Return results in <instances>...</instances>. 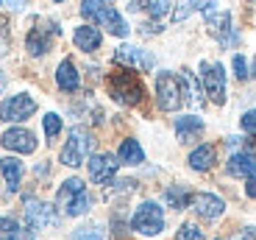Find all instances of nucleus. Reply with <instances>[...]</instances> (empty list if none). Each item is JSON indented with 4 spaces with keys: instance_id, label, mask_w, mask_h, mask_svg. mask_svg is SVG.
I'll use <instances>...</instances> for the list:
<instances>
[{
    "instance_id": "22",
    "label": "nucleus",
    "mask_w": 256,
    "mask_h": 240,
    "mask_svg": "<svg viewBox=\"0 0 256 240\" xmlns=\"http://www.w3.org/2000/svg\"><path fill=\"white\" fill-rule=\"evenodd\" d=\"M117 159H120L122 165H142L145 162V151H142V145L136 143V140H122L120 143V154H117Z\"/></svg>"
},
{
    "instance_id": "8",
    "label": "nucleus",
    "mask_w": 256,
    "mask_h": 240,
    "mask_svg": "<svg viewBox=\"0 0 256 240\" xmlns=\"http://www.w3.org/2000/svg\"><path fill=\"white\" fill-rule=\"evenodd\" d=\"M36 112V101L26 92H20V95H12L6 98L3 104H0V120H8V123H17V120H26Z\"/></svg>"
},
{
    "instance_id": "23",
    "label": "nucleus",
    "mask_w": 256,
    "mask_h": 240,
    "mask_svg": "<svg viewBox=\"0 0 256 240\" xmlns=\"http://www.w3.org/2000/svg\"><path fill=\"white\" fill-rule=\"evenodd\" d=\"M145 12L148 17L162 20L167 12H170V0H131V12Z\"/></svg>"
},
{
    "instance_id": "2",
    "label": "nucleus",
    "mask_w": 256,
    "mask_h": 240,
    "mask_svg": "<svg viewBox=\"0 0 256 240\" xmlns=\"http://www.w3.org/2000/svg\"><path fill=\"white\" fill-rule=\"evenodd\" d=\"M109 92L117 104L122 106H136L145 101V87L131 70H114L109 76Z\"/></svg>"
},
{
    "instance_id": "34",
    "label": "nucleus",
    "mask_w": 256,
    "mask_h": 240,
    "mask_svg": "<svg viewBox=\"0 0 256 240\" xmlns=\"http://www.w3.org/2000/svg\"><path fill=\"white\" fill-rule=\"evenodd\" d=\"M245 193L250 195V198H256V173L248 176V184H245Z\"/></svg>"
},
{
    "instance_id": "26",
    "label": "nucleus",
    "mask_w": 256,
    "mask_h": 240,
    "mask_svg": "<svg viewBox=\"0 0 256 240\" xmlns=\"http://www.w3.org/2000/svg\"><path fill=\"white\" fill-rule=\"evenodd\" d=\"M70 240H106V237H103V232L98 226H81L70 234Z\"/></svg>"
},
{
    "instance_id": "24",
    "label": "nucleus",
    "mask_w": 256,
    "mask_h": 240,
    "mask_svg": "<svg viewBox=\"0 0 256 240\" xmlns=\"http://www.w3.org/2000/svg\"><path fill=\"white\" fill-rule=\"evenodd\" d=\"M190 198H192V195L186 193V187H181V184L167 187V193H164V201L170 204V207H176V209H184L186 204H190Z\"/></svg>"
},
{
    "instance_id": "5",
    "label": "nucleus",
    "mask_w": 256,
    "mask_h": 240,
    "mask_svg": "<svg viewBox=\"0 0 256 240\" xmlns=\"http://www.w3.org/2000/svg\"><path fill=\"white\" fill-rule=\"evenodd\" d=\"M92 145H95L92 131L84 129V126H76V129L67 134V143H64V148H62V162L67 165V168H78V165H84L86 162V156L92 154Z\"/></svg>"
},
{
    "instance_id": "36",
    "label": "nucleus",
    "mask_w": 256,
    "mask_h": 240,
    "mask_svg": "<svg viewBox=\"0 0 256 240\" xmlns=\"http://www.w3.org/2000/svg\"><path fill=\"white\" fill-rule=\"evenodd\" d=\"M6 3H8L12 9H22V6H26V0H6Z\"/></svg>"
},
{
    "instance_id": "12",
    "label": "nucleus",
    "mask_w": 256,
    "mask_h": 240,
    "mask_svg": "<svg viewBox=\"0 0 256 240\" xmlns=\"http://www.w3.org/2000/svg\"><path fill=\"white\" fill-rule=\"evenodd\" d=\"M117 165H120V159H117L114 154H95L90 156V179L98 184H106L114 179L117 173Z\"/></svg>"
},
{
    "instance_id": "15",
    "label": "nucleus",
    "mask_w": 256,
    "mask_h": 240,
    "mask_svg": "<svg viewBox=\"0 0 256 240\" xmlns=\"http://www.w3.org/2000/svg\"><path fill=\"white\" fill-rule=\"evenodd\" d=\"M228 173L231 176H240V179H248V176L256 173V151L250 148H240L231 154L228 159Z\"/></svg>"
},
{
    "instance_id": "11",
    "label": "nucleus",
    "mask_w": 256,
    "mask_h": 240,
    "mask_svg": "<svg viewBox=\"0 0 256 240\" xmlns=\"http://www.w3.org/2000/svg\"><path fill=\"white\" fill-rule=\"evenodd\" d=\"M114 62L117 65H126V67H134V70H154V56L142 48H134V45H122L114 51Z\"/></svg>"
},
{
    "instance_id": "10",
    "label": "nucleus",
    "mask_w": 256,
    "mask_h": 240,
    "mask_svg": "<svg viewBox=\"0 0 256 240\" xmlns=\"http://www.w3.org/2000/svg\"><path fill=\"white\" fill-rule=\"evenodd\" d=\"M26 221L31 229H48V226H56V212H53L50 204L45 201H36V198H28L26 201Z\"/></svg>"
},
{
    "instance_id": "3",
    "label": "nucleus",
    "mask_w": 256,
    "mask_h": 240,
    "mask_svg": "<svg viewBox=\"0 0 256 240\" xmlns=\"http://www.w3.org/2000/svg\"><path fill=\"white\" fill-rule=\"evenodd\" d=\"M56 204L64 215H72V218H76V215H84L90 209L92 198H90V193H86V184L72 176V179L62 182V187H58V193H56Z\"/></svg>"
},
{
    "instance_id": "27",
    "label": "nucleus",
    "mask_w": 256,
    "mask_h": 240,
    "mask_svg": "<svg viewBox=\"0 0 256 240\" xmlns=\"http://www.w3.org/2000/svg\"><path fill=\"white\" fill-rule=\"evenodd\" d=\"M184 84H186V90H190V101L192 104H204V98H200V90H198V81H195V76H192L190 70H184Z\"/></svg>"
},
{
    "instance_id": "13",
    "label": "nucleus",
    "mask_w": 256,
    "mask_h": 240,
    "mask_svg": "<svg viewBox=\"0 0 256 240\" xmlns=\"http://www.w3.org/2000/svg\"><path fill=\"white\" fill-rule=\"evenodd\" d=\"M0 143H3V148L17 151V154H34V151H36V137H34L28 129H8V131H3Z\"/></svg>"
},
{
    "instance_id": "37",
    "label": "nucleus",
    "mask_w": 256,
    "mask_h": 240,
    "mask_svg": "<svg viewBox=\"0 0 256 240\" xmlns=\"http://www.w3.org/2000/svg\"><path fill=\"white\" fill-rule=\"evenodd\" d=\"M0 87H3V73H0Z\"/></svg>"
},
{
    "instance_id": "14",
    "label": "nucleus",
    "mask_w": 256,
    "mask_h": 240,
    "mask_svg": "<svg viewBox=\"0 0 256 240\" xmlns=\"http://www.w3.org/2000/svg\"><path fill=\"white\" fill-rule=\"evenodd\" d=\"M190 207L195 209V212L200 215V218H206V221H214V218H220L226 209L223 198L220 195H212V193H195L190 198Z\"/></svg>"
},
{
    "instance_id": "30",
    "label": "nucleus",
    "mask_w": 256,
    "mask_h": 240,
    "mask_svg": "<svg viewBox=\"0 0 256 240\" xmlns=\"http://www.w3.org/2000/svg\"><path fill=\"white\" fill-rule=\"evenodd\" d=\"M8 45H12V39H8V23H6V17H0V53H8Z\"/></svg>"
},
{
    "instance_id": "9",
    "label": "nucleus",
    "mask_w": 256,
    "mask_h": 240,
    "mask_svg": "<svg viewBox=\"0 0 256 240\" xmlns=\"http://www.w3.org/2000/svg\"><path fill=\"white\" fill-rule=\"evenodd\" d=\"M206 28L220 45H237V34L231 28V14L228 12H218V14H206Z\"/></svg>"
},
{
    "instance_id": "21",
    "label": "nucleus",
    "mask_w": 256,
    "mask_h": 240,
    "mask_svg": "<svg viewBox=\"0 0 256 240\" xmlns=\"http://www.w3.org/2000/svg\"><path fill=\"white\" fill-rule=\"evenodd\" d=\"M0 173L6 176V184L8 190H20V182H22V162L14 159V156H6V159H0Z\"/></svg>"
},
{
    "instance_id": "29",
    "label": "nucleus",
    "mask_w": 256,
    "mask_h": 240,
    "mask_svg": "<svg viewBox=\"0 0 256 240\" xmlns=\"http://www.w3.org/2000/svg\"><path fill=\"white\" fill-rule=\"evenodd\" d=\"M234 76H237L240 81H245V78L250 76V73H248V62H245V56H240V53L234 56Z\"/></svg>"
},
{
    "instance_id": "35",
    "label": "nucleus",
    "mask_w": 256,
    "mask_h": 240,
    "mask_svg": "<svg viewBox=\"0 0 256 240\" xmlns=\"http://www.w3.org/2000/svg\"><path fill=\"white\" fill-rule=\"evenodd\" d=\"M237 240H256V229H242Z\"/></svg>"
},
{
    "instance_id": "32",
    "label": "nucleus",
    "mask_w": 256,
    "mask_h": 240,
    "mask_svg": "<svg viewBox=\"0 0 256 240\" xmlns=\"http://www.w3.org/2000/svg\"><path fill=\"white\" fill-rule=\"evenodd\" d=\"M214 3H218V0H190L192 12H206V14H212V9H214Z\"/></svg>"
},
{
    "instance_id": "19",
    "label": "nucleus",
    "mask_w": 256,
    "mask_h": 240,
    "mask_svg": "<svg viewBox=\"0 0 256 240\" xmlns=\"http://www.w3.org/2000/svg\"><path fill=\"white\" fill-rule=\"evenodd\" d=\"M56 84H58V90H64V92H76L78 87H81L78 70H76V65H72L70 59H64L62 65H58V70H56Z\"/></svg>"
},
{
    "instance_id": "28",
    "label": "nucleus",
    "mask_w": 256,
    "mask_h": 240,
    "mask_svg": "<svg viewBox=\"0 0 256 240\" xmlns=\"http://www.w3.org/2000/svg\"><path fill=\"white\" fill-rule=\"evenodd\" d=\"M42 126H45V134L53 140V137H56L58 131H62V117H58V115H53V112H50V115H45V117H42Z\"/></svg>"
},
{
    "instance_id": "39",
    "label": "nucleus",
    "mask_w": 256,
    "mask_h": 240,
    "mask_svg": "<svg viewBox=\"0 0 256 240\" xmlns=\"http://www.w3.org/2000/svg\"><path fill=\"white\" fill-rule=\"evenodd\" d=\"M53 3H64V0H53Z\"/></svg>"
},
{
    "instance_id": "6",
    "label": "nucleus",
    "mask_w": 256,
    "mask_h": 240,
    "mask_svg": "<svg viewBox=\"0 0 256 240\" xmlns=\"http://www.w3.org/2000/svg\"><path fill=\"white\" fill-rule=\"evenodd\" d=\"M131 229L145 237H154L164 229V209L159 207L156 201H142L140 207L134 209L131 215Z\"/></svg>"
},
{
    "instance_id": "17",
    "label": "nucleus",
    "mask_w": 256,
    "mask_h": 240,
    "mask_svg": "<svg viewBox=\"0 0 256 240\" xmlns=\"http://www.w3.org/2000/svg\"><path fill=\"white\" fill-rule=\"evenodd\" d=\"M204 134V120L195 115H186V117H178L176 120V137H178L181 143H192V140H198Z\"/></svg>"
},
{
    "instance_id": "7",
    "label": "nucleus",
    "mask_w": 256,
    "mask_h": 240,
    "mask_svg": "<svg viewBox=\"0 0 256 240\" xmlns=\"http://www.w3.org/2000/svg\"><path fill=\"white\" fill-rule=\"evenodd\" d=\"M200 81H204V92L214 101L223 104L226 101V70L220 62H200Z\"/></svg>"
},
{
    "instance_id": "4",
    "label": "nucleus",
    "mask_w": 256,
    "mask_h": 240,
    "mask_svg": "<svg viewBox=\"0 0 256 240\" xmlns=\"http://www.w3.org/2000/svg\"><path fill=\"white\" fill-rule=\"evenodd\" d=\"M156 101L164 112H176L184 106L186 90H184V78L176 73H159L156 76Z\"/></svg>"
},
{
    "instance_id": "18",
    "label": "nucleus",
    "mask_w": 256,
    "mask_h": 240,
    "mask_svg": "<svg viewBox=\"0 0 256 240\" xmlns=\"http://www.w3.org/2000/svg\"><path fill=\"white\" fill-rule=\"evenodd\" d=\"M72 42H76L78 51L92 53V51L100 48V31H98L95 26H78L76 34H72Z\"/></svg>"
},
{
    "instance_id": "38",
    "label": "nucleus",
    "mask_w": 256,
    "mask_h": 240,
    "mask_svg": "<svg viewBox=\"0 0 256 240\" xmlns=\"http://www.w3.org/2000/svg\"><path fill=\"white\" fill-rule=\"evenodd\" d=\"M254 76H256V62H254Z\"/></svg>"
},
{
    "instance_id": "1",
    "label": "nucleus",
    "mask_w": 256,
    "mask_h": 240,
    "mask_svg": "<svg viewBox=\"0 0 256 240\" xmlns=\"http://www.w3.org/2000/svg\"><path fill=\"white\" fill-rule=\"evenodd\" d=\"M81 14L92 23H98V26H103L106 31H112L114 37H126L128 34V23L106 0H81Z\"/></svg>"
},
{
    "instance_id": "25",
    "label": "nucleus",
    "mask_w": 256,
    "mask_h": 240,
    "mask_svg": "<svg viewBox=\"0 0 256 240\" xmlns=\"http://www.w3.org/2000/svg\"><path fill=\"white\" fill-rule=\"evenodd\" d=\"M176 240H204V229L195 226V223H184L176 232Z\"/></svg>"
},
{
    "instance_id": "33",
    "label": "nucleus",
    "mask_w": 256,
    "mask_h": 240,
    "mask_svg": "<svg viewBox=\"0 0 256 240\" xmlns=\"http://www.w3.org/2000/svg\"><path fill=\"white\" fill-rule=\"evenodd\" d=\"M190 14H192L190 0H181V3H178V9H176V14H173V20H176V23H181V20H186Z\"/></svg>"
},
{
    "instance_id": "16",
    "label": "nucleus",
    "mask_w": 256,
    "mask_h": 240,
    "mask_svg": "<svg viewBox=\"0 0 256 240\" xmlns=\"http://www.w3.org/2000/svg\"><path fill=\"white\" fill-rule=\"evenodd\" d=\"M56 34H58L56 26H50V28H42V26L31 28V31H28V39H26L28 53H31V56H42V53H48L50 51V39L56 37Z\"/></svg>"
},
{
    "instance_id": "20",
    "label": "nucleus",
    "mask_w": 256,
    "mask_h": 240,
    "mask_svg": "<svg viewBox=\"0 0 256 240\" xmlns=\"http://www.w3.org/2000/svg\"><path fill=\"white\" fill-rule=\"evenodd\" d=\"M214 159H218V151L214 145H200L190 154V168L192 170H212L214 168Z\"/></svg>"
},
{
    "instance_id": "31",
    "label": "nucleus",
    "mask_w": 256,
    "mask_h": 240,
    "mask_svg": "<svg viewBox=\"0 0 256 240\" xmlns=\"http://www.w3.org/2000/svg\"><path fill=\"white\" fill-rule=\"evenodd\" d=\"M242 129L248 131V134L256 137V109H250V112H245V115H242Z\"/></svg>"
}]
</instances>
